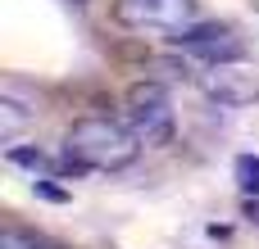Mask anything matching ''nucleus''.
Here are the masks:
<instances>
[{
  "mask_svg": "<svg viewBox=\"0 0 259 249\" xmlns=\"http://www.w3.org/2000/svg\"><path fill=\"white\" fill-rule=\"evenodd\" d=\"M9 163L27 168V172H73V177H82V168L73 159H55V154H46L36 145H9Z\"/></svg>",
  "mask_w": 259,
  "mask_h": 249,
  "instance_id": "7",
  "label": "nucleus"
},
{
  "mask_svg": "<svg viewBox=\"0 0 259 249\" xmlns=\"http://www.w3.org/2000/svg\"><path fill=\"white\" fill-rule=\"evenodd\" d=\"M114 23L127 32L173 36V32L200 23V5L196 0H114Z\"/></svg>",
  "mask_w": 259,
  "mask_h": 249,
  "instance_id": "3",
  "label": "nucleus"
},
{
  "mask_svg": "<svg viewBox=\"0 0 259 249\" xmlns=\"http://www.w3.org/2000/svg\"><path fill=\"white\" fill-rule=\"evenodd\" d=\"M36 191H41L46 200H64V191H55V186H46V181H36Z\"/></svg>",
  "mask_w": 259,
  "mask_h": 249,
  "instance_id": "10",
  "label": "nucleus"
},
{
  "mask_svg": "<svg viewBox=\"0 0 259 249\" xmlns=\"http://www.w3.org/2000/svg\"><path fill=\"white\" fill-rule=\"evenodd\" d=\"M196 82H200V91L214 104H228V109L250 104L259 95V73L246 68L241 59H232V64H205V73H196Z\"/></svg>",
  "mask_w": 259,
  "mask_h": 249,
  "instance_id": "5",
  "label": "nucleus"
},
{
  "mask_svg": "<svg viewBox=\"0 0 259 249\" xmlns=\"http://www.w3.org/2000/svg\"><path fill=\"white\" fill-rule=\"evenodd\" d=\"M141 141L123 118H77L64 136V159H73L82 172H123L137 163Z\"/></svg>",
  "mask_w": 259,
  "mask_h": 249,
  "instance_id": "1",
  "label": "nucleus"
},
{
  "mask_svg": "<svg viewBox=\"0 0 259 249\" xmlns=\"http://www.w3.org/2000/svg\"><path fill=\"white\" fill-rule=\"evenodd\" d=\"M168 41H173L182 54L200 59V64H232V59L246 54V41H241L237 27H228V23H191V27L173 32Z\"/></svg>",
  "mask_w": 259,
  "mask_h": 249,
  "instance_id": "4",
  "label": "nucleus"
},
{
  "mask_svg": "<svg viewBox=\"0 0 259 249\" xmlns=\"http://www.w3.org/2000/svg\"><path fill=\"white\" fill-rule=\"evenodd\" d=\"M232 172H237V186H241L246 195H259V154H241V159L232 163Z\"/></svg>",
  "mask_w": 259,
  "mask_h": 249,
  "instance_id": "8",
  "label": "nucleus"
},
{
  "mask_svg": "<svg viewBox=\"0 0 259 249\" xmlns=\"http://www.w3.org/2000/svg\"><path fill=\"white\" fill-rule=\"evenodd\" d=\"M0 249H50L46 240H32V236H23L18 227H5V236H0Z\"/></svg>",
  "mask_w": 259,
  "mask_h": 249,
  "instance_id": "9",
  "label": "nucleus"
},
{
  "mask_svg": "<svg viewBox=\"0 0 259 249\" xmlns=\"http://www.w3.org/2000/svg\"><path fill=\"white\" fill-rule=\"evenodd\" d=\"M123 122L137 132L141 145L159 150L173 141V127H178V113H173V95L164 82H132L127 95H123Z\"/></svg>",
  "mask_w": 259,
  "mask_h": 249,
  "instance_id": "2",
  "label": "nucleus"
},
{
  "mask_svg": "<svg viewBox=\"0 0 259 249\" xmlns=\"http://www.w3.org/2000/svg\"><path fill=\"white\" fill-rule=\"evenodd\" d=\"M27 122H36V95H27L23 86L5 82V86H0V136L14 145Z\"/></svg>",
  "mask_w": 259,
  "mask_h": 249,
  "instance_id": "6",
  "label": "nucleus"
}]
</instances>
